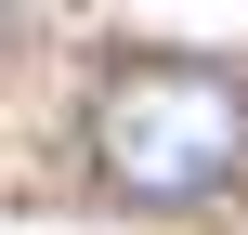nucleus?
Listing matches in <instances>:
<instances>
[{"mask_svg":"<svg viewBox=\"0 0 248 235\" xmlns=\"http://www.w3.org/2000/svg\"><path fill=\"white\" fill-rule=\"evenodd\" d=\"M92 170L131 209H209V196H235L248 183V78L196 65V52L105 65V92H92Z\"/></svg>","mask_w":248,"mask_h":235,"instance_id":"1","label":"nucleus"}]
</instances>
